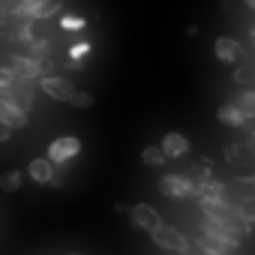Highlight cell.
<instances>
[{"mask_svg": "<svg viewBox=\"0 0 255 255\" xmlns=\"http://www.w3.org/2000/svg\"><path fill=\"white\" fill-rule=\"evenodd\" d=\"M9 66H12L21 78H30V81H39V78L51 75V60L33 57V54H21V51H12V54H9Z\"/></svg>", "mask_w": 255, "mask_h": 255, "instance_id": "obj_1", "label": "cell"}, {"mask_svg": "<svg viewBox=\"0 0 255 255\" xmlns=\"http://www.w3.org/2000/svg\"><path fill=\"white\" fill-rule=\"evenodd\" d=\"M150 240L159 246V249H168V252H189V240H186V234L180 231V228H171V225H159V228H153L150 231Z\"/></svg>", "mask_w": 255, "mask_h": 255, "instance_id": "obj_2", "label": "cell"}, {"mask_svg": "<svg viewBox=\"0 0 255 255\" xmlns=\"http://www.w3.org/2000/svg\"><path fill=\"white\" fill-rule=\"evenodd\" d=\"M159 189L165 198L171 201H183V198H195V183L189 177H180V174H162L159 177Z\"/></svg>", "mask_w": 255, "mask_h": 255, "instance_id": "obj_3", "label": "cell"}, {"mask_svg": "<svg viewBox=\"0 0 255 255\" xmlns=\"http://www.w3.org/2000/svg\"><path fill=\"white\" fill-rule=\"evenodd\" d=\"M201 237L210 240V243H216V246H222V249H231V252L240 249V234H234V231L216 225V222L207 219V216H204V222H201Z\"/></svg>", "mask_w": 255, "mask_h": 255, "instance_id": "obj_4", "label": "cell"}, {"mask_svg": "<svg viewBox=\"0 0 255 255\" xmlns=\"http://www.w3.org/2000/svg\"><path fill=\"white\" fill-rule=\"evenodd\" d=\"M81 153V141L75 138V135H63V138H54L51 144H48V159L54 162V165H63V162H69L72 156H78Z\"/></svg>", "mask_w": 255, "mask_h": 255, "instance_id": "obj_5", "label": "cell"}, {"mask_svg": "<svg viewBox=\"0 0 255 255\" xmlns=\"http://www.w3.org/2000/svg\"><path fill=\"white\" fill-rule=\"evenodd\" d=\"M39 87H42V93H48L51 99L66 102V105H69V99L75 96V84H72L69 78H60V75H45V78H39Z\"/></svg>", "mask_w": 255, "mask_h": 255, "instance_id": "obj_6", "label": "cell"}, {"mask_svg": "<svg viewBox=\"0 0 255 255\" xmlns=\"http://www.w3.org/2000/svg\"><path fill=\"white\" fill-rule=\"evenodd\" d=\"M0 120H3L6 126H12V129H24L27 126V111L21 105H15L9 96L0 93Z\"/></svg>", "mask_w": 255, "mask_h": 255, "instance_id": "obj_7", "label": "cell"}, {"mask_svg": "<svg viewBox=\"0 0 255 255\" xmlns=\"http://www.w3.org/2000/svg\"><path fill=\"white\" fill-rule=\"evenodd\" d=\"M216 117H219V123H225V126H234V129H243L246 123H252V120H255V117H252L246 108H240L237 102H231V105H219Z\"/></svg>", "mask_w": 255, "mask_h": 255, "instance_id": "obj_8", "label": "cell"}, {"mask_svg": "<svg viewBox=\"0 0 255 255\" xmlns=\"http://www.w3.org/2000/svg\"><path fill=\"white\" fill-rule=\"evenodd\" d=\"M129 219H132V225L135 228H141V231H153V228H159L162 225V216L150 207V204H135L132 207V213H129Z\"/></svg>", "mask_w": 255, "mask_h": 255, "instance_id": "obj_9", "label": "cell"}, {"mask_svg": "<svg viewBox=\"0 0 255 255\" xmlns=\"http://www.w3.org/2000/svg\"><path fill=\"white\" fill-rule=\"evenodd\" d=\"M213 51H216V60L219 63H237L243 57V45L237 39H231V36H219L213 42Z\"/></svg>", "mask_w": 255, "mask_h": 255, "instance_id": "obj_10", "label": "cell"}, {"mask_svg": "<svg viewBox=\"0 0 255 255\" xmlns=\"http://www.w3.org/2000/svg\"><path fill=\"white\" fill-rule=\"evenodd\" d=\"M195 198H198V204L225 201V183H219V180H201V183H195Z\"/></svg>", "mask_w": 255, "mask_h": 255, "instance_id": "obj_11", "label": "cell"}, {"mask_svg": "<svg viewBox=\"0 0 255 255\" xmlns=\"http://www.w3.org/2000/svg\"><path fill=\"white\" fill-rule=\"evenodd\" d=\"M162 153L168 156V159H180L186 150H189V138L186 135H180V132H168L165 138H162Z\"/></svg>", "mask_w": 255, "mask_h": 255, "instance_id": "obj_12", "label": "cell"}, {"mask_svg": "<svg viewBox=\"0 0 255 255\" xmlns=\"http://www.w3.org/2000/svg\"><path fill=\"white\" fill-rule=\"evenodd\" d=\"M54 171H57V165H54L48 156H45V159H30V162H27V174H30V180H36V183H48Z\"/></svg>", "mask_w": 255, "mask_h": 255, "instance_id": "obj_13", "label": "cell"}, {"mask_svg": "<svg viewBox=\"0 0 255 255\" xmlns=\"http://www.w3.org/2000/svg\"><path fill=\"white\" fill-rule=\"evenodd\" d=\"M39 6H42V0H18L12 6V18L15 21H36Z\"/></svg>", "mask_w": 255, "mask_h": 255, "instance_id": "obj_14", "label": "cell"}, {"mask_svg": "<svg viewBox=\"0 0 255 255\" xmlns=\"http://www.w3.org/2000/svg\"><path fill=\"white\" fill-rule=\"evenodd\" d=\"M231 189L237 192L240 201H255V171H252V174H240V177L231 183Z\"/></svg>", "mask_w": 255, "mask_h": 255, "instance_id": "obj_15", "label": "cell"}, {"mask_svg": "<svg viewBox=\"0 0 255 255\" xmlns=\"http://www.w3.org/2000/svg\"><path fill=\"white\" fill-rule=\"evenodd\" d=\"M165 153H162V147H156V144H147L144 150H141V162L147 165V168H162L165 165Z\"/></svg>", "mask_w": 255, "mask_h": 255, "instance_id": "obj_16", "label": "cell"}, {"mask_svg": "<svg viewBox=\"0 0 255 255\" xmlns=\"http://www.w3.org/2000/svg\"><path fill=\"white\" fill-rule=\"evenodd\" d=\"M21 183H24V174L21 171H3V174H0V189H3L6 195H12V192H18L21 189Z\"/></svg>", "mask_w": 255, "mask_h": 255, "instance_id": "obj_17", "label": "cell"}, {"mask_svg": "<svg viewBox=\"0 0 255 255\" xmlns=\"http://www.w3.org/2000/svg\"><path fill=\"white\" fill-rule=\"evenodd\" d=\"M60 6H63V0H42V6H39V12H36V21L54 18V15L60 12Z\"/></svg>", "mask_w": 255, "mask_h": 255, "instance_id": "obj_18", "label": "cell"}, {"mask_svg": "<svg viewBox=\"0 0 255 255\" xmlns=\"http://www.w3.org/2000/svg\"><path fill=\"white\" fill-rule=\"evenodd\" d=\"M27 54L48 60V57H51V39H33V42L27 45Z\"/></svg>", "mask_w": 255, "mask_h": 255, "instance_id": "obj_19", "label": "cell"}, {"mask_svg": "<svg viewBox=\"0 0 255 255\" xmlns=\"http://www.w3.org/2000/svg\"><path fill=\"white\" fill-rule=\"evenodd\" d=\"M15 81H18V72H15L12 66H0V93L12 90V87H15Z\"/></svg>", "mask_w": 255, "mask_h": 255, "instance_id": "obj_20", "label": "cell"}, {"mask_svg": "<svg viewBox=\"0 0 255 255\" xmlns=\"http://www.w3.org/2000/svg\"><path fill=\"white\" fill-rule=\"evenodd\" d=\"M60 27L69 30V33H78V30L87 27V21H84L81 15H60Z\"/></svg>", "mask_w": 255, "mask_h": 255, "instance_id": "obj_21", "label": "cell"}, {"mask_svg": "<svg viewBox=\"0 0 255 255\" xmlns=\"http://www.w3.org/2000/svg\"><path fill=\"white\" fill-rule=\"evenodd\" d=\"M96 99H93V93H87V90H75V96L69 99V105L72 108H90Z\"/></svg>", "mask_w": 255, "mask_h": 255, "instance_id": "obj_22", "label": "cell"}, {"mask_svg": "<svg viewBox=\"0 0 255 255\" xmlns=\"http://www.w3.org/2000/svg\"><path fill=\"white\" fill-rule=\"evenodd\" d=\"M237 105H240V108H246V111L255 117V90H240V96H237Z\"/></svg>", "mask_w": 255, "mask_h": 255, "instance_id": "obj_23", "label": "cell"}, {"mask_svg": "<svg viewBox=\"0 0 255 255\" xmlns=\"http://www.w3.org/2000/svg\"><path fill=\"white\" fill-rule=\"evenodd\" d=\"M69 60H84L87 54H90V42H75V45H69Z\"/></svg>", "mask_w": 255, "mask_h": 255, "instance_id": "obj_24", "label": "cell"}, {"mask_svg": "<svg viewBox=\"0 0 255 255\" xmlns=\"http://www.w3.org/2000/svg\"><path fill=\"white\" fill-rule=\"evenodd\" d=\"M198 246H201L204 255H231V249H222V246H216V243H210V240H201Z\"/></svg>", "mask_w": 255, "mask_h": 255, "instance_id": "obj_25", "label": "cell"}, {"mask_svg": "<svg viewBox=\"0 0 255 255\" xmlns=\"http://www.w3.org/2000/svg\"><path fill=\"white\" fill-rule=\"evenodd\" d=\"M225 159L234 162V165H240V150H237V144H228V147H225Z\"/></svg>", "mask_w": 255, "mask_h": 255, "instance_id": "obj_26", "label": "cell"}, {"mask_svg": "<svg viewBox=\"0 0 255 255\" xmlns=\"http://www.w3.org/2000/svg\"><path fill=\"white\" fill-rule=\"evenodd\" d=\"M48 186H54V189H60V186H63V177H60V171H54V174H51Z\"/></svg>", "mask_w": 255, "mask_h": 255, "instance_id": "obj_27", "label": "cell"}, {"mask_svg": "<svg viewBox=\"0 0 255 255\" xmlns=\"http://www.w3.org/2000/svg\"><path fill=\"white\" fill-rule=\"evenodd\" d=\"M9 132H12V126H6L3 120H0V141H6V138H9Z\"/></svg>", "mask_w": 255, "mask_h": 255, "instance_id": "obj_28", "label": "cell"}, {"mask_svg": "<svg viewBox=\"0 0 255 255\" xmlns=\"http://www.w3.org/2000/svg\"><path fill=\"white\" fill-rule=\"evenodd\" d=\"M246 6H249V9H255V0H246Z\"/></svg>", "mask_w": 255, "mask_h": 255, "instance_id": "obj_29", "label": "cell"}, {"mask_svg": "<svg viewBox=\"0 0 255 255\" xmlns=\"http://www.w3.org/2000/svg\"><path fill=\"white\" fill-rule=\"evenodd\" d=\"M0 18H3V3H0Z\"/></svg>", "mask_w": 255, "mask_h": 255, "instance_id": "obj_30", "label": "cell"}, {"mask_svg": "<svg viewBox=\"0 0 255 255\" xmlns=\"http://www.w3.org/2000/svg\"><path fill=\"white\" fill-rule=\"evenodd\" d=\"M252 42H255V27H252Z\"/></svg>", "mask_w": 255, "mask_h": 255, "instance_id": "obj_31", "label": "cell"}, {"mask_svg": "<svg viewBox=\"0 0 255 255\" xmlns=\"http://www.w3.org/2000/svg\"><path fill=\"white\" fill-rule=\"evenodd\" d=\"M69 255H81V252H69Z\"/></svg>", "mask_w": 255, "mask_h": 255, "instance_id": "obj_32", "label": "cell"}]
</instances>
